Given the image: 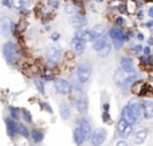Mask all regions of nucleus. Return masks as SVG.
Returning a JSON list of instances; mask_svg holds the SVG:
<instances>
[{
  "label": "nucleus",
  "instance_id": "46",
  "mask_svg": "<svg viewBox=\"0 0 153 146\" xmlns=\"http://www.w3.org/2000/svg\"><path fill=\"white\" fill-rule=\"evenodd\" d=\"M51 38H53L54 42H56V40L59 39V34H53V36H51Z\"/></svg>",
  "mask_w": 153,
  "mask_h": 146
},
{
  "label": "nucleus",
  "instance_id": "4",
  "mask_svg": "<svg viewBox=\"0 0 153 146\" xmlns=\"http://www.w3.org/2000/svg\"><path fill=\"white\" fill-rule=\"evenodd\" d=\"M54 87H55V90L58 91L59 94H62V95H69V94H71L73 86L69 80L63 79V78H59V79L54 80Z\"/></svg>",
  "mask_w": 153,
  "mask_h": 146
},
{
  "label": "nucleus",
  "instance_id": "38",
  "mask_svg": "<svg viewBox=\"0 0 153 146\" xmlns=\"http://www.w3.org/2000/svg\"><path fill=\"white\" fill-rule=\"evenodd\" d=\"M102 121H103V122H108V121H110V115H109L108 111H103V114H102Z\"/></svg>",
  "mask_w": 153,
  "mask_h": 146
},
{
  "label": "nucleus",
  "instance_id": "53",
  "mask_svg": "<svg viewBox=\"0 0 153 146\" xmlns=\"http://www.w3.org/2000/svg\"><path fill=\"white\" fill-rule=\"evenodd\" d=\"M152 32H153V28H152Z\"/></svg>",
  "mask_w": 153,
  "mask_h": 146
},
{
  "label": "nucleus",
  "instance_id": "36",
  "mask_svg": "<svg viewBox=\"0 0 153 146\" xmlns=\"http://www.w3.org/2000/svg\"><path fill=\"white\" fill-rule=\"evenodd\" d=\"M133 51H134V54H137V55H140L141 52H144V47L141 44H137L133 47Z\"/></svg>",
  "mask_w": 153,
  "mask_h": 146
},
{
  "label": "nucleus",
  "instance_id": "48",
  "mask_svg": "<svg viewBox=\"0 0 153 146\" xmlns=\"http://www.w3.org/2000/svg\"><path fill=\"white\" fill-rule=\"evenodd\" d=\"M137 39H138V40H144V35L138 32V34H137Z\"/></svg>",
  "mask_w": 153,
  "mask_h": 146
},
{
  "label": "nucleus",
  "instance_id": "20",
  "mask_svg": "<svg viewBox=\"0 0 153 146\" xmlns=\"http://www.w3.org/2000/svg\"><path fill=\"white\" fill-rule=\"evenodd\" d=\"M143 107H144V118L152 119L153 118V101L145 99V101L143 102Z\"/></svg>",
  "mask_w": 153,
  "mask_h": 146
},
{
  "label": "nucleus",
  "instance_id": "50",
  "mask_svg": "<svg viewBox=\"0 0 153 146\" xmlns=\"http://www.w3.org/2000/svg\"><path fill=\"white\" fill-rule=\"evenodd\" d=\"M143 16H144V12L143 11H140V12H138V18H143Z\"/></svg>",
  "mask_w": 153,
  "mask_h": 146
},
{
  "label": "nucleus",
  "instance_id": "27",
  "mask_svg": "<svg viewBox=\"0 0 153 146\" xmlns=\"http://www.w3.org/2000/svg\"><path fill=\"white\" fill-rule=\"evenodd\" d=\"M79 10H81V5L79 4H75V3H67L66 5H65V11H66L67 13H76L79 12Z\"/></svg>",
  "mask_w": 153,
  "mask_h": 146
},
{
  "label": "nucleus",
  "instance_id": "52",
  "mask_svg": "<svg viewBox=\"0 0 153 146\" xmlns=\"http://www.w3.org/2000/svg\"><path fill=\"white\" fill-rule=\"evenodd\" d=\"M95 1H98V3H102V1H103V0H95Z\"/></svg>",
  "mask_w": 153,
  "mask_h": 146
},
{
  "label": "nucleus",
  "instance_id": "51",
  "mask_svg": "<svg viewBox=\"0 0 153 146\" xmlns=\"http://www.w3.org/2000/svg\"><path fill=\"white\" fill-rule=\"evenodd\" d=\"M149 63H153V55L149 56Z\"/></svg>",
  "mask_w": 153,
  "mask_h": 146
},
{
  "label": "nucleus",
  "instance_id": "42",
  "mask_svg": "<svg viewBox=\"0 0 153 146\" xmlns=\"http://www.w3.org/2000/svg\"><path fill=\"white\" fill-rule=\"evenodd\" d=\"M124 23H125V21H124V19H122V18H117L116 19V24H117V26H122Z\"/></svg>",
  "mask_w": 153,
  "mask_h": 146
},
{
  "label": "nucleus",
  "instance_id": "9",
  "mask_svg": "<svg viewBox=\"0 0 153 146\" xmlns=\"http://www.w3.org/2000/svg\"><path fill=\"white\" fill-rule=\"evenodd\" d=\"M70 47H71L73 52H74L75 55H82V54L85 52V50H86V43L81 42V40L76 39L74 36L71 39V42H70Z\"/></svg>",
  "mask_w": 153,
  "mask_h": 146
},
{
  "label": "nucleus",
  "instance_id": "3",
  "mask_svg": "<svg viewBox=\"0 0 153 146\" xmlns=\"http://www.w3.org/2000/svg\"><path fill=\"white\" fill-rule=\"evenodd\" d=\"M106 138H108V130L105 128H98L93 131L90 142L93 146H101L106 141Z\"/></svg>",
  "mask_w": 153,
  "mask_h": 146
},
{
  "label": "nucleus",
  "instance_id": "32",
  "mask_svg": "<svg viewBox=\"0 0 153 146\" xmlns=\"http://www.w3.org/2000/svg\"><path fill=\"white\" fill-rule=\"evenodd\" d=\"M19 134L23 136L24 138H30V137H31V133H30L28 129H27L24 125H19Z\"/></svg>",
  "mask_w": 153,
  "mask_h": 146
},
{
  "label": "nucleus",
  "instance_id": "11",
  "mask_svg": "<svg viewBox=\"0 0 153 146\" xmlns=\"http://www.w3.org/2000/svg\"><path fill=\"white\" fill-rule=\"evenodd\" d=\"M121 117L124 118L125 121H128V122L130 123V125H134V123H137L138 122V119H137V117L134 115V113L132 111V109H130L129 106H124V109H122V111H121Z\"/></svg>",
  "mask_w": 153,
  "mask_h": 146
},
{
  "label": "nucleus",
  "instance_id": "16",
  "mask_svg": "<svg viewBox=\"0 0 153 146\" xmlns=\"http://www.w3.org/2000/svg\"><path fill=\"white\" fill-rule=\"evenodd\" d=\"M79 128H81V130H82V133H83L85 138H86V139H90V138H91L93 131H91V126H90V122H89V121L85 119V118H82V119L79 121Z\"/></svg>",
  "mask_w": 153,
  "mask_h": 146
},
{
  "label": "nucleus",
  "instance_id": "5",
  "mask_svg": "<svg viewBox=\"0 0 153 146\" xmlns=\"http://www.w3.org/2000/svg\"><path fill=\"white\" fill-rule=\"evenodd\" d=\"M117 133H118V136L124 137V138H128V137L133 133V125H130L128 121L121 118V119L117 122Z\"/></svg>",
  "mask_w": 153,
  "mask_h": 146
},
{
  "label": "nucleus",
  "instance_id": "37",
  "mask_svg": "<svg viewBox=\"0 0 153 146\" xmlns=\"http://www.w3.org/2000/svg\"><path fill=\"white\" fill-rule=\"evenodd\" d=\"M140 62H141L143 64L149 63V56H148V55H141V56H140Z\"/></svg>",
  "mask_w": 153,
  "mask_h": 146
},
{
  "label": "nucleus",
  "instance_id": "21",
  "mask_svg": "<svg viewBox=\"0 0 153 146\" xmlns=\"http://www.w3.org/2000/svg\"><path fill=\"white\" fill-rule=\"evenodd\" d=\"M90 31H91L93 42L100 39V38H102V36H105V26H103V24H95Z\"/></svg>",
  "mask_w": 153,
  "mask_h": 146
},
{
  "label": "nucleus",
  "instance_id": "30",
  "mask_svg": "<svg viewBox=\"0 0 153 146\" xmlns=\"http://www.w3.org/2000/svg\"><path fill=\"white\" fill-rule=\"evenodd\" d=\"M27 4H28V0H12V5L20 11L24 10Z\"/></svg>",
  "mask_w": 153,
  "mask_h": 146
},
{
  "label": "nucleus",
  "instance_id": "24",
  "mask_svg": "<svg viewBox=\"0 0 153 146\" xmlns=\"http://www.w3.org/2000/svg\"><path fill=\"white\" fill-rule=\"evenodd\" d=\"M73 139H74L75 145H78V146H81V145L85 142V139H86L79 126H78L76 129H74V131H73Z\"/></svg>",
  "mask_w": 153,
  "mask_h": 146
},
{
  "label": "nucleus",
  "instance_id": "22",
  "mask_svg": "<svg viewBox=\"0 0 153 146\" xmlns=\"http://www.w3.org/2000/svg\"><path fill=\"white\" fill-rule=\"evenodd\" d=\"M146 137H148V130L141 129V130H138L134 133V136H133V142H134L136 145H141V144H144Z\"/></svg>",
  "mask_w": 153,
  "mask_h": 146
},
{
  "label": "nucleus",
  "instance_id": "6",
  "mask_svg": "<svg viewBox=\"0 0 153 146\" xmlns=\"http://www.w3.org/2000/svg\"><path fill=\"white\" fill-rule=\"evenodd\" d=\"M47 60L50 66H55L56 62L62 58V50L59 47H50L47 50Z\"/></svg>",
  "mask_w": 153,
  "mask_h": 146
},
{
  "label": "nucleus",
  "instance_id": "17",
  "mask_svg": "<svg viewBox=\"0 0 153 146\" xmlns=\"http://www.w3.org/2000/svg\"><path fill=\"white\" fill-rule=\"evenodd\" d=\"M59 114H61L62 119L65 121L71 118V107H70V105L67 102H61V105H59Z\"/></svg>",
  "mask_w": 153,
  "mask_h": 146
},
{
  "label": "nucleus",
  "instance_id": "44",
  "mask_svg": "<svg viewBox=\"0 0 153 146\" xmlns=\"http://www.w3.org/2000/svg\"><path fill=\"white\" fill-rule=\"evenodd\" d=\"M116 146H128V144H126L125 141H118V142H117V145H116Z\"/></svg>",
  "mask_w": 153,
  "mask_h": 146
},
{
  "label": "nucleus",
  "instance_id": "49",
  "mask_svg": "<svg viewBox=\"0 0 153 146\" xmlns=\"http://www.w3.org/2000/svg\"><path fill=\"white\" fill-rule=\"evenodd\" d=\"M148 44L149 46H153V38H149V39H148Z\"/></svg>",
  "mask_w": 153,
  "mask_h": 146
},
{
  "label": "nucleus",
  "instance_id": "14",
  "mask_svg": "<svg viewBox=\"0 0 153 146\" xmlns=\"http://www.w3.org/2000/svg\"><path fill=\"white\" fill-rule=\"evenodd\" d=\"M120 63H121V69L124 70L125 72H128V74H133V72H134V64H133L130 58H128V56H121Z\"/></svg>",
  "mask_w": 153,
  "mask_h": 146
},
{
  "label": "nucleus",
  "instance_id": "12",
  "mask_svg": "<svg viewBox=\"0 0 153 146\" xmlns=\"http://www.w3.org/2000/svg\"><path fill=\"white\" fill-rule=\"evenodd\" d=\"M70 24H71L73 27H75V28H78V29L83 28V27L87 24V19H86V16L76 13V15H73L71 18H70Z\"/></svg>",
  "mask_w": 153,
  "mask_h": 146
},
{
  "label": "nucleus",
  "instance_id": "47",
  "mask_svg": "<svg viewBox=\"0 0 153 146\" xmlns=\"http://www.w3.org/2000/svg\"><path fill=\"white\" fill-rule=\"evenodd\" d=\"M148 15L151 16V18H153V7H151V8L148 10Z\"/></svg>",
  "mask_w": 153,
  "mask_h": 146
},
{
  "label": "nucleus",
  "instance_id": "26",
  "mask_svg": "<svg viewBox=\"0 0 153 146\" xmlns=\"http://www.w3.org/2000/svg\"><path fill=\"white\" fill-rule=\"evenodd\" d=\"M31 137H32V141L36 142V144H39V142L43 141V138H45V134H43V131L39 130V129H32Z\"/></svg>",
  "mask_w": 153,
  "mask_h": 146
},
{
  "label": "nucleus",
  "instance_id": "43",
  "mask_svg": "<svg viewBox=\"0 0 153 146\" xmlns=\"http://www.w3.org/2000/svg\"><path fill=\"white\" fill-rule=\"evenodd\" d=\"M3 5H5V7L11 8V7H12V3H11L10 0H3Z\"/></svg>",
  "mask_w": 153,
  "mask_h": 146
},
{
  "label": "nucleus",
  "instance_id": "2",
  "mask_svg": "<svg viewBox=\"0 0 153 146\" xmlns=\"http://www.w3.org/2000/svg\"><path fill=\"white\" fill-rule=\"evenodd\" d=\"M91 72H93V69H91V64H90L89 60L79 62L78 67H76V77H78V79L81 80L82 83L89 82L90 78H91Z\"/></svg>",
  "mask_w": 153,
  "mask_h": 146
},
{
  "label": "nucleus",
  "instance_id": "15",
  "mask_svg": "<svg viewBox=\"0 0 153 146\" xmlns=\"http://www.w3.org/2000/svg\"><path fill=\"white\" fill-rule=\"evenodd\" d=\"M74 106L76 107V110H78L79 113H82V114H85V113L87 111V109H89V99H87L86 94H83V95L75 102Z\"/></svg>",
  "mask_w": 153,
  "mask_h": 146
},
{
  "label": "nucleus",
  "instance_id": "10",
  "mask_svg": "<svg viewBox=\"0 0 153 146\" xmlns=\"http://www.w3.org/2000/svg\"><path fill=\"white\" fill-rule=\"evenodd\" d=\"M5 126H7V133L10 137H16V134H19V125L16 123L15 119L12 118H5Z\"/></svg>",
  "mask_w": 153,
  "mask_h": 146
},
{
  "label": "nucleus",
  "instance_id": "18",
  "mask_svg": "<svg viewBox=\"0 0 153 146\" xmlns=\"http://www.w3.org/2000/svg\"><path fill=\"white\" fill-rule=\"evenodd\" d=\"M140 78H141V75L140 74H136V72H133V74H129L126 77V79H125V82H124V85L121 86L124 90H128L129 87H132L134 83H137L138 80H140Z\"/></svg>",
  "mask_w": 153,
  "mask_h": 146
},
{
  "label": "nucleus",
  "instance_id": "19",
  "mask_svg": "<svg viewBox=\"0 0 153 146\" xmlns=\"http://www.w3.org/2000/svg\"><path fill=\"white\" fill-rule=\"evenodd\" d=\"M128 75H129V74H128V72H125L122 69H117L116 72H114V75H113L114 83H116L117 86H120V87H121V86L124 85V82H125V79H126Z\"/></svg>",
  "mask_w": 153,
  "mask_h": 146
},
{
  "label": "nucleus",
  "instance_id": "23",
  "mask_svg": "<svg viewBox=\"0 0 153 146\" xmlns=\"http://www.w3.org/2000/svg\"><path fill=\"white\" fill-rule=\"evenodd\" d=\"M108 34H109V36H110L113 40H116V39H124V36H125V32L122 31L121 27H113V28L109 29Z\"/></svg>",
  "mask_w": 153,
  "mask_h": 146
},
{
  "label": "nucleus",
  "instance_id": "41",
  "mask_svg": "<svg viewBox=\"0 0 153 146\" xmlns=\"http://www.w3.org/2000/svg\"><path fill=\"white\" fill-rule=\"evenodd\" d=\"M45 80H55V78H54V75H51V74H46Z\"/></svg>",
  "mask_w": 153,
  "mask_h": 146
},
{
  "label": "nucleus",
  "instance_id": "31",
  "mask_svg": "<svg viewBox=\"0 0 153 146\" xmlns=\"http://www.w3.org/2000/svg\"><path fill=\"white\" fill-rule=\"evenodd\" d=\"M110 51H111V46H110V44H106L105 47L102 48V50L98 51L97 55L100 56V58H106V56H108L109 54H110Z\"/></svg>",
  "mask_w": 153,
  "mask_h": 146
},
{
  "label": "nucleus",
  "instance_id": "25",
  "mask_svg": "<svg viewBox=\"0 0 153 146\" xmlns=\"http://www.w3.org/2000/svg\"><path fill=\"white\" fill-rule=\"evenodd\" d=\"M106 44H108V42H106V38L102 36V38H100V39H97V40H94V42H93V50L98 52V51L102 50V48L105 47Z\"/></svg>",
  "mask_w": 153,
  "mask_h": 146
},
{
  "label": "nucleus",
  "instance_id": "35",
  "mask_svg": "<svg viewBox=\"0 0 153 146\" xmlns=\"http://www.w3.org/2000/svg\"><path fill=\"white\" fill-rule=\"evenodd\" d=\"M40 106H42V110H45V111L50 113V114H51V113H53V109H51V107H50V105H48L47 102H43V103L40 105Z\"/></svg>",
  "mask_w": 153,
  "mask_h": 146
},
{
  "label": "nucleus",
  "instance_id": "34",
  "mask_svg": "<svg viewBox=\"0 0 153 146\" xmlns=\"http://www.w3.org/2000/svg\"><path fill=\"white\" fill-rule=\"evenodd\" d=\"M124 43H125V42H124L122 39H116V40H113V47L116 48L117 51H118V50H121V48H122Z\"/></svg>",
  "mask_w": 153,
  "mask_h": 146
},
{
  "label": "nucleus",
  "instance_id": "1",
  "mask_svg": "<svg viewBox=\"0 0 153 146\" xmlns=\"http://www.w3.org/2000/svg\"><path fill=\"white\" fill-rule=\"evenodd\" d=\"M20 48L15 42H5L3 46V56L10 64H16L20 59Z\"/></svg>",
  "mask_w": 153,
  "mask_h": 146
},
{
  "label": "nucleus",
  "instance_id": "13",
  "mask_svg": "<svg viewBox=\"0 0 153 146\" xmlns=\"http://www.w3.org/2000/svg\"><path fill=\"white\" fill-rule=\"evenodd\" d=\"M74 36L76 39H79L81 42L87 43V42H93V36H91V31L90 29H83V28H79L78 31H75Z\"/></svg>",
  "mask_w": 153,
  "mask_h": 146
},
{
  "label": "nucleus",
  "instance_id": "40",
  "mask_svg": "<svg viewBox=\"0 0 153 146\" xmlns=\"http://www.w3.org/2000/svg\"><path fill=\"white\" fill-rule=\"evenodd\" d=\"M144 55H148V56H151V46H148V47H145L144 48Z\"/></svg>",
  "mask_w": 153,
  "mask_h": 146
},
{
  "label": "nucleus",
  "instance_id": "8",
  "mask_svg": "<svg viewBox=\"0 0 153 146\" xmlns=\"http://www.w3.org/2000/svg\"><path fill=\"white\" fill-rule=\"evenodd\" d=\"M128 106L132 109V111L134 113V115L137 117V119L140 121L141 117L144 115V107H143V102H140L137 98L134 99H130L129 102H128Z\"/></svg>",
  "mask_w": 153,
  "mask_h": 146
},
{
  "label": "nucleus",
  "instance_id": "28",
  "mask_svg": "<svg viewBox=\"0 0 153 146\" xmlns=\"http://www.w3.org/2000/svg\"><path fill=\"white\" fill-rule=\"evenodd\" d=\"M34 83L36 90L39 91L40 94H45V82H43L42 78H34Z\"/></svg>",
  "mask_w": 153,
  "mask_h": 146
},
{
  "label": "nucleus",
  "instance_id": "33",
  "mask_svg": "<svg viewBox=\"0 0 153 146\" xmlns=\"http://www.w3.org/2000/svg\"><path fill=\"white\" fill-rule=\"evenodd\" d=\"M22 118H23L27 123H32V115L28 110H22Z\"/></svg>",
  "mask_w": 153,
  "mask_h": 146
},
{
  "label": "nucleus",
  "instance_id": "39",
  "mask_svg": "<svg viewBox=\"0 0 153 146\" xmlns=\"http://www.w3.org/2000/svg\"><path fill=\"white\" fill-rule=\"evenodd\" d=\"M50 1V5L53 8H58L59 7V0H48Z\"/></svg>",
  "mask_w": 153,
  "mask_h": 146
},
{
  "label": "nucleus",
  "instance_id": "29",
  "mask_svg": "<svg viewBox=\"0 0 153 146\" xmlns=\"http://www.w3.org/2000/svg\"><path fill=\"white\" fill-rule=\"evenodd\" d=\"M8 111H10V115H11V118H12V119L18 121L19 118H20V110H19L18 107L11 106L10 109H8Z\"/></svg>",
  "mask_w": 153,
  "mask_h": 146
},
{
  "label": "nucleus",
  "instance_id": "45",
  "mask_svg": "<svg viewBox=\"0 0 153 146\" xmlns=\"http://www.w3.org/2000/svg\"><path fill=\"white\" fill-rule=\"evenodd\" d=\"M109 109H110L109 103H103V111H108V113H109Z\"/></svg>",
  "mask_w": 153,
  "mask_h": 146
},
{
  "label": "nucleus",
  "instance_id": "7",
  "mask_svg": "<svg viewBox=\"0 0 153 146\" xmlns=\"http://www.w3.org/2000/svg\"><path fill=\"white\" fill-rule=\"evenodd\" d=\"M15 29V24L12 20H10L8 18L3 16L1 20H0V31H1V36H8L11 32H13Z\"/></svg>",
  "mask_w": 153,
  "mask_h": 146
}]
</instances>
